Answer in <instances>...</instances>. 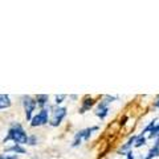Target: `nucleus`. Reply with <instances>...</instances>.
<instances>
[{
	"label": "nucleus",
	"mask_w": 159,
	"mask_h": 159,
	"mask_svg": "<svg viewBox=\"0 0 159 159\" xmlns=\"http://www.w3.org/2000/svg\"><path fill=\"white\" fill-rule=\"evenodd\" d=\"M8 141H13L16 145H24V143H28L29 137L27 135V133L24 131V129L20 123H13L11 129L8 130L7 137L4 138V142Z\"/></svg>",
	"instance_id": "1"
},
{
	"label": "nucleus",
	"mask_w": 159,
	"mask_h": 159,
	"mask_svg": "<svg viewBox=\"0 0 159 159\" xmlns=\"http://www.w3.org/2000/svg\"><path fill=\"white\" fill-rule=\"evenodd\" d=\"M114 99H117V98L116 97H111V96H106L101 102H99L98 107L96 109V116L98 118H101V119H105L106 118V116L109 114V103L113 102Z\"/></svg>",
	"instance_id": "2"
},
{
	"label": "nucleus",
	"mask_w": 159,
	"mask_h": 159,
	"mask_svg": "<svg viewBox=\"0 0 159 159\" xmlns=\"http://www.w3.org/2000/svg\"><path fill=\"white\" fill-rule=\"evenodd\" d=\"M97 130H98V127H97V126H93V127H89V129H85V130L78 131L76 135H74V139H73L72 146H73V147L80 146V145L82 143V141H88V139L90 138L92 133H93V131H97Z\"/></svg>",
	"instance_id": "3"
},
{
	"label": "nucleus",
	"mask_w": 159,
	"mask_h": 159,
	"mask_svg": "<svg viewBox=\"0 0 159 159\" xmlns=\"http://www.w3.org/2000/svg\"><path fill=\"white\" fill-rule=\"evenodd\" d=\"M66 116V107H57L53 110L52 118H51V126H58L62 122V119Z\"/></svg>",
	"instance_id": "4"
},
{
	"label": "nucleus",
	"mask_w": 159,
	"mask_h": 159,
	"mask_svg": "<svg viewBox=\"0 0 159 159\" xmlns=\"http://www.w3.org/2000/svg\"><path fill=\"white\" fill-rule=\"evenodd\" d=\"M23 105H24V110H25V118L27 121H32V113L36 107V101L32 99L31 97H24L23 99Z\"/></svg>",
	"instance_id": "5"
},
{
	"label": "nucleus",
	"mask_w": 159,
	"mask_h": 159,
	"mask_svg": "<svg viewBox=\"0 0 159 159\" xmlns=\"http://www.w3.org/2000/svg\"><path fill=\"white\" fill-rule=\"evenodd\" d=\"M47 122H48V110H47V109H41L37 116L32 118L31 126H33V127L41 126V125H45Z\"/></svg>",
	"instance_id": "6"
},
{
	"label": "nucleus",
	"mask_w": 159,
	"mask_h": 159,
	"mask_svg": "<svg viewBox=\"0 0 159 159\" xmlns=\"http://www.w3.org/2000/svg\"><path fill=\"white\" fill-rule=\"evenodd\" d=\"M155 157H159V138L157 139L155 145H154L150 148V151H148L147 157L146 158H142V159H152V158H155Z\"/></svg>",
	"instance_id": "7"
},
{
	"label": "nucleus",
	"mask_w": 159,
	"mask_h": 159,
	"mask_svg": "<svg viewBox=\"0 0 159 159\" xmlns=\"http://www.w3.org/2000/svg\"><path fill=\"white\" fill-rule=\"evenodd\" d=\"M93 105H94V99L90 98V97H86V98L82 101V106H81V109H80V113L84 114L85 111H88Z\"/></svg>",
	"instance_id": "8"
},
{
	"label": "nucleus",
	"mask_w": 159,
	"mask_h": 159,
	"mask_svg": "<svg viewBox=\"0 0 159 159\" xmlns=\"http://www.w3.org/2000/svg\"><path fill=\"white\" fill-rule=\"evenodd\" d=\"M135 141H137V137L135 135H134V137H131L130 139H129V141L125 143V145H123L121 148H119V150H118V152L119 154H121V155H122V152H125V151H130V147L134 145V143H135Z\"/></svg>",
	"instance_id": "9"
},
{
	"label": "nucleus",
	"mask_w": 159,
	"mask_h": 159,
	"mask_svg": "<svg viewBox=\"0 0 159 159\" xmlns=\"http://www.w3.org/2000/svg\"><path fill=\"white\" fill-rule=\"evenodd\" d=\"M11 106V98L7 94H0V109H7Z\"/></svg>",
	"instance_id": "10"
},
{
	"label": "nucleus",
	"mask_w": 159,
	"mask_h": 159,
	"mask_svg": "<svg viewBox=\"0 0 159 159\" xmlns=\"http://www.w3.org/2000/svg\"><path fill=\"white\" fill-rule=\"evenodd\" d=\"M48 99H49L48 94H39V96L36 97V103H37L40 107H43L48 102Z\"/></svg>",
	"instance_id": "11"
},
{
	"label": "nucleus",
	"mask_w": 159,
	"mask_h": 159,
	"mask_svg": "<svg viewBox=\"0 0 159 159\" xmlns=\"http://www.w3.org/2000/svg\"><path fill=\"white\" fill-rule=\"evenodd\" d=\"M7 152H16V154H25V150L20 146V145H15V146H11V147H7L6 148Z\"/></svg>",
	"instance_id": "12"
},
{
	"label": "nucleus",
	"mask_w": 159,
	"mask_h": 159,
	"mask_svg": "<svg viewBox=\"0 0 159 159\" xmlns=\"http://www.w3.org/2000/svg\"><path fill=\"white\" fill-rule=\"evenodd\" d=\"M148 138H151V139L152 138H159V123L151 129L150 134H148Z\"/></svg>",
	"instance_id": "13"
},
{
	"label": "nucleus",
	"mask_w": 159,
	"mask_h": 159,
	"mask_svg": "<svg viewBox=\"0 0 159 159\" xmlns=\"http://www.w3.org/2000/svg\"><path fill=\"white\" fill-rule=\"evenodd\" d=\"M145 143H146V138H145V135H138L135 143H134V146H135V147H141V146L145 145Z\"/></svg>",
	"instance_id": "14"
},
{
	"label": "nucleus",
	"mask_w": 159,
	"mask_h": 159,
	"mask_svg": "<svg viewBox=\"0 0 159 159\" xmlns=\"http://www.w3.org/2000/svg\"><path fill=\"white\" fill-rule=\"evenodd\" d=\"M0 159H17L16 154H0Z\"/></svg>",
	"instance_id": "15"
},
{
	"label": "nucleus",
	"mask_w": 159,
	"mask_h": 159,
	"mask_svg": "<svg viewBox=\"0 0 159 159\" xmlns=\"http://www.w3.org/2000/svg\"><path fill=\"white\" fill-rule=\"evenodd\" d=\"M65 97H66L65 94H60V96H56V103H57V105H58V103H61L62 99L65 98Z\"/></svg>",
	"instance_id": "16"
},
{
	"label": "nucleus",
	"mask_w": 159,
	"mask_h": 159,
	"mask_svg": "<svg viewBox=\"0 0 159 159\" xmlns=\"http://www.w3.org/2000/svg\"><path fill=\"white\" fill-rule=\"evenodd\" d=\"M28 143H29V145H36V139H34V137H31V138H29Z\"/></svg>",
	"instance_id": "17"
},
{
	"label": "nucleus",
	"mask_w": 159,
	"mask_h": 159,
	"mask_svg": "<svg viewBox=\"0 0 159 159\" xmlns=\"http://www.w3.org/2000/svg\"><path fill=\"white\" fill-rule=\"evenodd\" d=\"M126 155H127V159H134V155H133V152H131V151H129Z\"/></svg>",
	"instance_id": "18"
},
{
	"label": "nucleus",
	"mask_w": 159,
	"mask_h": 159,
	"mask_svg": "<svg viewBox=\"0 0 159 159\" xmlns=\"http://www.w3.org/2000/svg\"><path fill=\"white\" fill-rule=\"evenodd\" d=\"M154 107H157V109H159V97H158V99L155 102H154Z\"/></svg>",
	"instance_id": "19"
}]
</instances>
